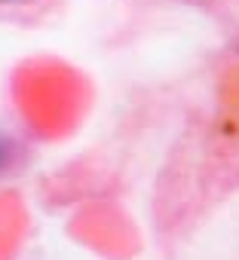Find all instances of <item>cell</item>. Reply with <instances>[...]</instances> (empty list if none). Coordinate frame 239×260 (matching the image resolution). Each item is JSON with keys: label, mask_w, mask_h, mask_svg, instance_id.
<instances>
[{"label": "cell", "mask_w": 239, "mask_h": 260, "mask_svg": "<svg viewBox=\"0 0 239 260\" xmlns=\"http://www.w3.org/2000/svg\"><path fill=\"white\" fill-rule=\"evenodd\" d=\"M7 159H10V147H7L4 141H0V169L7 166Z\"/></svg>", "instance_id": "7a4b0ae2"}, {"label": "cell", "mask_w": 239, "mask_h": 260, "mask_svg": "<svg viewBox=\"0 0 239 260\" xmlns=\"http://www.w3.org/2000/svg\"><path fill=\"white\" fill-rule=\"evenodd\" d=\"M52 4V0H0V16H13V13H31Z\"/></svg>", "instance_id": "6da1fadb"}]
</instances>
